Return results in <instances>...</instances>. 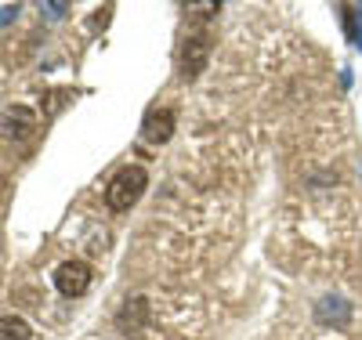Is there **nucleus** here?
I'll return each instance as SVG.
<instances>
[{
    "label": "nucleus",
    "mask_w": 362,
    "mask_h": 340,
    "mask_svg": "<svg viewBox=\"0 0 362 340\" xmlns=\"http://www.w3.org/2000/svg\"><path fill=\"white\" fill-rule=\"evenodd\" d=\"M315 319L326 322V326H348L351 304H348L344 297H322V300L315 304Z\"/></svg>",
    "instance_id": "423d86ee"
},
{
    "label": "nucleus",
    "mask_w": 362,
    "mask_h": 340,
    "mask_svg": "<svg viewBox=\"0 0 362 340\" xmlns=\"http://www.w3.org/2000/svg\"><path fill=\"white\" fill-rule=\"evenodd\" d=\"M145 319H148V300H145V297H134V300H127V304H124V312L116 315V326L124 329L127 336H131V333L138 336V333H141V326H145Z\"/></svg>",
    "instance_id": "0eeeda50"
},
{
    "label": "nucleus",
    "mask_w": 362,
    "mask_h": 340,
    "mask_svg": "<svg viewBox=\"0 0 362 340\" xmlns=\"http://www.w3.org/2000/svg\"><path fill=\"white\" fill-rule=\"evenodd\" d=\"M90 286V268L83 261H66L54 268V290L62 297H83Z\"/></svg>",
    "instance_id": "20e7f679"
},
{
    "label": "nucleus",
    "mask_w": 362,
    "mask_h": 340,
    "mask_svg": "<svg viewBox=\"0 0 362 340\" xmlns=\"http://www.w3.org/2000/svg\"><path fill=\"white\" fill-rule=\"evenodd\" d=\"M18 11H22L18 4H4V8H0V29H4V25H11V22L18 18Z\"/></svg>",
    "instance_id": "1a4fd4ad"
},
{
    "label": "nucleus",
    "mask_w": 362,
    "mask_h": 340,
    "mask_svg": "<svg viewBox=\"0 0 362 340\" xmlns=\"http://www.w3.org/2000/svg\"><path fill=\"white\" fill-rule=\"evenodd\" d=\"M174 134V112L170 109H148L141 119V141L148 145H163Z\"/></svg>",
    "instance_id": "39448f33"
},
{
    "label": "nucleus",
    "mask_w": 362,
    "mask_h": 340,
    "mask_svg": "<svg viewBox=\"0 0 362 340\" xmlns=\"http://www.w3.org/2000/svg\"><path fill=\"white\" fill-rule=\"evenodd\" d=\"M210 58V37L206 33H196V37H185V44H181L177 51V76L181 80H196L206 66Z\"/></svg>",
    "instance_id": "7ed1b4c3"
},
{
    "label": "nucleus",
    "mask_w": 362,
    "mask_h": 340,
    "mask_svg": "<svg viewBox=\"0 0 362 340\" xmlns=\"http://www.w3.org/2000/svg\"><path fill=\"white\" fill-rule=\"evenodd\" d=\"M145 189H148V174H145V167H124V170H119V174L109 181L105 203H109V210L124 213V210H131V206L141 199Z\"/></svg>",
    "instance_id": "f257e3e1"
},
{
    "label": "nucleus",
    "mask_w": 362,
    "mask_h": 340,
    "mask_svg": "<svg viewBox=\"0 0 362 340\" xmlns=\"http://www.w3.org/2000/svg\"><path fill=\"white\" fill-rule=\"evenodd\" d=\"M47 18H62V11H69V4H44Z\"/></svg>",
    "instance_id": "9d476101"
},
{
    "label": "nucleus",
    "mask_w": 362,
    "mask_h": 340,
    "mask_svg": "<svg viewBox=\"0 0 362 340\" xmlns=\"http://www.w3.org/2000/svg\"><path fill=\"white\" fill-rule=\"evenodd\" d=\"M37 131H40V119L29 105H11V109H4V116H0V134H4L8 141H15V145L33 141Z\"/></svg>",
    "instance_id": "f03ea898"
},
{
    "label": "nucleus",
    "mask_w": 362,
    "mask_h": 340,
    "mask_svg": "<svg viewBox=\"0 0 362 340\" xmlns=\"http://www.w3.org/2000/svg\"><path fill=\"white\" fill-rule=\"evenodd\" d=\"M0 340H33V326L22 315H0Z\"/></svg>",
    "instance_id": "6e6552de"
}]
</instances>
